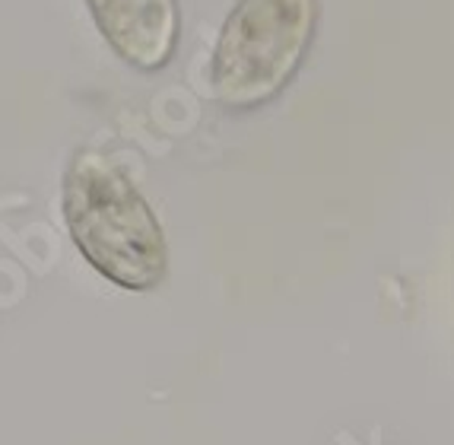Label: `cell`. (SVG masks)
<instances>
[{"label":"cell","instance_id":"obj_1","mask_svg":"<svg viewBox=\"0 0 454 445\" xmlns=\"http://www.w3.org/2000/svg\"><path fill=\"white\" fill-rule=\"evenodd\" d=\"M61 207L76 251L114 287L144 293L166 280L168 249L160 219L106 153H74Z\"/></svg>","mask_w":454,"mask_h":445},{"label":"cell","instance_id":"obj_3","mask_svg":"<svg viewBox=\"0 0 454 445\" xmlns=\"http://www.w3.org/2000/svg\"><path fill=\"white\" fill-rule=\"evenodd\" d=\"M98 36L137 70H162L175 58L182 16L178 0H86Z\"/></svg>","mask_w":454,"mask_h":445},{"label":"cell","instance_id":"obj_2","mask_svg":"<svg viewBox=\"0 0 454 445\" xmlns=\"http://www.w3.org/2000/svg\"><path fill=\"white\" fill-rule=\"evenodd\" d=\"M318 0H235L210 58V90L232 112L267 106L315 42Z\"/></svg>","mask_w":454,"mask_h":445}]
</instances>
